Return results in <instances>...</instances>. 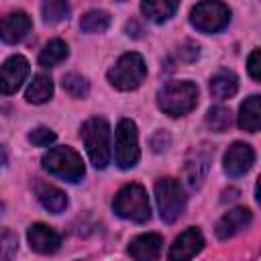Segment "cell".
Segmentation results:
<instances>
[{
  "label": "cell",
  "mask_w": 261,
  "mask_h": 261,
  "mask_svg": "<svg viewBox=\"0 0 261 261\" xmlns=\"http://www.w3.org/2000/svg\"><path fill=\"white\" fill-rule=\"evenodd\" d=\"M82 139L94 167L104 169L110 161V126L102 116H94L82 124Z\"/></svg>",
  "instance_id": "cell-1"
},
{
  "label": "cell",
  "mask_w": 261,
  "mask_h": 261,
  "mask_svg": "<svg viewBox=\"0 0 261 261\" xmlns=\"http://www.w3.org/2000/svg\"><path fill=\"white\" fill-rule=\"evenodd\" d=\"M157 104L169 116L188 114L198 104V88L192 82H169L159 90Z\"/></svg>",
  "instance_id": "cell-2"
},
{
  "label": "cell",
  "mask_w": 261,
  "mask_h": 261,
  "mask_svg": "<svg viewBox=\"0 0 261 261\" xmlns=\"http://www.w3.org/2000/svg\"><path fill=\"white\" fill-rule=\"evenodd\" d=\"M43 167L55 175L61 177L63 181L75 184L84 177L86 167L82 157L71 149V147H53L43 155Z\"/></svg>",
  "instance_id": "cell-3"
},
{
  "label": "cell",
  "mask_w": 261,
  "mask_h": 261,
  "mask_svg": "<svg viewBox=\"0 0 261 261\" xmlns=\"http://www.w3.org/2000/svg\"><path fill=\"white\" fill-rule=\"evenodd\" d=\"M112 208L120 218H126L133 222H145L151 216L147 192L139 184H128L122 190H118V194L114 196Z\"/></svg>",
  "instance_id": "cell-4"
},
{
  "label": "cell",
  "mask_w": 261,
  "mask_h": 261,
  "mask_svg": "<svg viewBox=\"0 0 261 261\" xmlns=\"http://www.w3.org/2000/svg\"><path fill=\"white\" fill-rule=\"evenodd\" d=\"M147 75V65L139 53H124L110 69L108 82L118 90H135Z\"/></svg>",
  "instance_id": "cell-5"
},
{
  "label": "cell",
  "mask_w": 261,
  "mask_h": 261,
  "mask_svg": "<svg viewBox=\"0 0 261 261\" xmlns=\"http://www.w3.org/2000/svg\"><path fill=\"white\" fill-rule=\"evenodd\" d=\"M155 200L159 206V214L161 220H165L167 224L175 222L186 208V194L179 186L177 179L173 177H161L155 184Z\"/></svg>",
  "instance_id": "cell-6"
},
{
  "label": "cell",
  "mask_w": 261,
  "mask_h": 261,
  "mask_svg": "<svg viewBox=\"0 0 261 261\" xmlns=\"http://www.w3.org/2000/svg\"><path fill=\"white\" fill-rule=\"evenodd\" d=\"M230 20V10L220 0H202L190 12V22L202 33L222 31Z\"/></svg>",
  "instance_id": "cell-7"
},
{
  "label": "cell",
  "mask_w": 261,
  "mask_h": 261,
  "mask_svg": "<svg viewBox=\"0 0 261 261\" xmlns=\"http://www.w3.org/2000/svg\"><path fill=\"white\" fill-rule=\"evenodd\" d=\"M139 137H137V126L133 120L122 118L116 126L114 133V157L118 167L122 169H130L137 165L139 161Z\"/></svg>",
  "instance_id": "cell-8"
},
{
  "label": "cell",
  "mask_w": 261,
  "mask_h": 261,
  "mask_svg": "<svg viewBox=\"0 0 261 261\" xmlns=\"http://www.w3.org/2000/svg\"><path fill=\"white\" fill-rule=\"evenodd\" d=\"M212 153L214 149L208 143H202L188 153L186 163H184V179L190 188H200L202 181L206 179L210 171V163H212Z\"/></svg>",
  "instance_id": "cell-9"
},
{
  "label": "cell",
  "mask_w": 261,
  "mask_h": 261,
  "mask_svg": "<svg viewBox=\"0 0 261 261\" xmlns=\"http://www.w3.org/2000/svg\"><path fill=\"white\" fill-rule=\"evenodd\" d=\"M29 75V61L22 55L8 57L0 67V94H14Z\"/></svg>",
  "instance_id": "cell-10"
},
{
  "label": "cell",
  "mask_w": 261,
  "mask_h": 261,
  "mask_svg": "<svg viewBox=\"0 0 261 261\" xmlns=\"http://www.w3.org/2000/svg\"><path fill=\"white\" fill-rule=\"evenodd\" d=\"M253 161H255V151H253V147L247 145V143L237 141V143H232V145L226 149V153H224V171H226L228 175H232V177L245 175V173L251 169Z\"/></svg>",
  "instance_id": "cell-11"
},
{
  "label": "cell",
  "mask_w": 261,
  "mask_h": 261,
  "mask_svg": "<svg viewBox=\"0 0 261 261\" xmlns=\"http://www.w3.org/2000/svg\"><path fill=\"white\" fill-rule=\"evenodd\" d=\"M31 31V18L27 12L16 10L0 18V39L8 45L20 43Z\"/></svg>",
  "instance_id": "cell-12"
},
{
  "label": "cell",
  "mask_w": 261,
  "mask_h": 261,
  "mask_svg": "<svg viewBox=\"0 0 261 261\" xmlns=\"http://www.w3.org/2000/svg\"><path fill=\"white\" fill-rule=\"evenodd\" d=\"M202 247H204V237H202V232L196 228V226H192V228H188V230H184L175 241H173V245H171V249H169V259H179V261H184V259H192V257H196L200 251H202Z\"/></svg>",
  "instance_id": "cell-13"
},
{
  "label": "cell",
  "mask_w": 261,
  "mask_h": 261,
  "mask_svg": "<svg viewBox=\"0 0 261 261\" xmlns=\"http://www.w3.org/2000/svg\"><path fill=\"white\" fill-rule=\"evenodd\" d=\"M27 239H29V245L33 251L41 253V255H49V253H55L61 245V237L47 224H33L27 232Z\"/></svg>",
  "instance_id": "cell-14"
},
{
  "label": "cell",
  "mask_w": 261,
  "mask_h": 261,
  "mask_svg": "<svg viewBox=\"0 0 261 261\" xmlns=\"http://www.w3.org/2000/svg\"><path fill=\"white\" fill-rule=\"evenodd\" d=\"M251 224V210L247 208H234L230 212H226L218 224H216V237L220 241H226L230 237H234L237 232H241L243 228H247Z\"/></svg>",
  "instance_id": "cell-15"
},
{
  "label": "cell",
  "mask_w": 261,
  "mask_h": 261,
  "mask_svg": "<svg viewBox=\"0 0 261 261\" xmlns=\"http://www.w3.org/2000/svg\"><path fill=\"white\" fill-rule=\"evenodd\" d=\"M161 249H163V239L155 232H147V234H141L137 239L130 241L128 245V255L135 257V259H157L161 255Z\"/></svg>",
  "instance_id": "cell-16"
},
{
  "label": "cell",
  "mask_w": 261,
  "mask_h": 261,
  "mask_svg": "<svg viewBox=\"0 0 261 261\" xmlns=\"http://www.w3.org/2000/svg\"><path fill=\"white\" fill-rule=\"evenodd\" d=\"M237 90H239V80L228 69H222V71L214 73L212 80H210V94L216 100H228L237 94Z\"/></svg>",
  "instance_id": "cell-17"
},
{
  "label": "cell",
  "mask_w": 261,
  "mask_h": 261,
  "mask_svg": "<svg viewBox=\"0 0 261 261\" xmlns=\"http://www.w3.org/2000/svg\"><path fill=\"white\" fill-rule=\"evenodd\" d=\"M239 126L247 133H257L261 126V108H259V96H249L239 110Z\"/></svg>",
  "instance_id": "cell-18"
},
{
  "label": "cell",
  "mask_w": 261,
  "mask_h": 261,
  "mask_svg": "<svg viewBox=\"0 0 261 261\" xmlns=\"http://www.w3.org/2000/svg\"><path fill=\"white\" fill-rule=\"evenodd\" d=\"M177 4H179V0H143L141 10L149 20L163 22L175 12Z\"/></svg>",
  "instance_id": "cell-19"
},
{
  "label": "cell",
  "mask_w": 261,
  "mask_h": 261,
  "mask_svg": "<svg viewBox=\"0 0 261 261\" xmlns=\"http://www.w3.org/2000/svg\"><path fill=\"white\" fill-rule=\"evenodd\" d=\"M37 196H39V202H41L49 212H53V214L63 212L65 206H67V198H65V194H63L59 188H55V186L39 184V188H37Z\"/></svg>",
  "instance_id": "cell-20"
},
{
  "label": "cell",
  "mask_w": 261,
  "mask_h": 261,
  "mask_svg": "<svg viewBox=\"0 0 261 261\" xmlns=\"http://www.w3.org/2000/svg\"><path fill=\"white\" fill-rule=\"evenodd\" d=\"M51 96H53V82H51V77L43 75V73L35 75L31 86L27 88V100L33 102V104H43Z\"/></svg>",
  "instance_id": "cell-21"
},
{
  "label": "cell",
  "mask_w": 261,
  "mask_h": 261,
  "mask_svg": "<svg viewBox=\"0 0 261 261\" xmlns=\"http://www.w3.org/2000/svg\"><path fill=\"white\" fill-rule=\"evenodd\" d=\"M65 57H67V45H65V41H61V39H51V41L43 47V51H41V55H39V63H41L43 67H53V65H57V63H61Z\"/></svg>",
  "instance_id": "cell-22"
},
{
  "label": "cell",
  "mask_w": 261,
  "mask_h": 261,
  "mask_svg": "<svg viewBox=\"0 0 261 261\" xmlns=\"http://www.w3.org/2000/svg\"><path fill=\"white\" fill-rule=\"evenodd\" d=\"M80 27L84 33H104L110 27V14L104 10H90L82 16Z\"/></svg>",
  "instance_id": "cell-23"
},
{
  "label": "cell",
  "mask_w": 261,
  "mask_h": 261,
  "mask_svg": "<svg viewBox=\"0 0 261 261\" xmlns=\"http://www.w3.org/2000/svg\"><path fill=\"white\" fill-rule=\"evenodd\" d=\"M206 124H208V128L214 130V133H224V130H228L230 124H232V114H230V110L224 108V106H212V108L208 110V114H206Z\"/></svg>",
  "instance_id": "cell-24"
},
{
  "label": "cell",
  "mask_w": 261,
  "mask_h": 261,
  "mask_svg": "<svg viewBox=\"0 0 261 261\" xmlns=\"http://www.w3.org/2000/svg\"><path fill=\"white\" fill-rule=\"evenodd\" d=\"M41 12L47 22H61L69 16V2L67 0H45L41 6Z\"/></svg>",
  "instance_id": "cell-25"
},
{
  "label": "cell",
  "mask_w": 261,
  "mask_h": 261,
  "mask_svg": "<svg viewBox=\"0 0 261 261\" xmlns=\"http://www.w3.org/2000/svg\"><path fill=\"white\" fill-rule=\"evenodd\" d=\"M63 90L69 94V96H73V98H86L88 96V92H90V84L86 82V77H82V75H77V73H67V75H63Z\"/></svg>",
  "instance_id": "cell-26"
},
{
  "label": "cell",
  "mask_w": 261,
  "mask_h": 261,
  "mask_svg": "<svg viewBox=\"0 0 261 261\" xmlns=\"http://www.w3.org/2000/svg\"><path fill=\"white\" fill-rule=\"evenodd\" d=\"M18 247V239L14 232H10L8 228H0V259H8L16 253Z\"/></svg>",
  "instance_id": "cell-27"
},
{
  "label": "cell",
  "mask_w": 261,
  "mask_h": 261,
  "mask_svg": "<svg viewBox=\"0 0 261 261\" xmlns=\"http://www.w3.org/2000/svg\"><path fill=\"white\" fill-rule=\"evenodd\" d=\"M29 141L33 145H37V147H49L55 141V133L51 128H47V126H39L33 133H29Z\"/></svg>",
  "instance_id": "cell-28"
},
{
  "label": "cell",
  "mask_w": 261,
  "mask_h": 261,
  "mask_svg": "<svg viewBox=\"0 0 261 261\" xmlns=\"http://www.w3.org/2000/svg\"><path fill=\"white\" fill-rule=\"evenodd\" d=\"M151 147H153V151H155V153L165 151V149L169 147V135H167V133H163V130L155 133V135H153V139H151Z\"/></svg>",
  "instance_id": "cell-29"
},
{
  "label": "cell",
  "mask_w": 261,
  "mask_h": 261,
  "mask_svg": "<svg viewBox=\"0 0 261 261\" xmlns=\"http://www.w3.org/2000/svg\"><path fill=\"white\" fill-rule=\"evenodd\" d=\"M247 69H249V73H251V77H253L255 82H259V80H261V71H259V49H255V51L249 55Z\"/></svg>",
  "instance_id": "cell-30"
},
{
  "label": "cell",
  "mask_w": 261,
  "mask_h": 261,
  "mask_svg": "<svg viewBox=\"0 0 261 261\" xmlns=\"http://www.w3.org/2000/svg\"><path fill=\"white\" fill-rule=\"evenodd\" d=\"M237 198H239V190L230 188V190H226V192H224V198H222V202H226V200H237Z\"/></svg>",
  "instance_id": "cell-31"
},
{
  "label": "cell",
  "mask_w": 261,
  "mask_h": 261,
  "mask_svg": "<svg viewBox=\"0 0 261 261\" xmlns=\"http://www.w3.org/2000/svg\"><path fill=\"white\" fill-rule=\"evenodd\" d=\"M126 31H128V33H130V31H135V33H133V37H141V29H139V24H137L135 20H130V22L126 24Z\"/></svg>",
  "instance_id": "cell-32"
}]
</instances>
